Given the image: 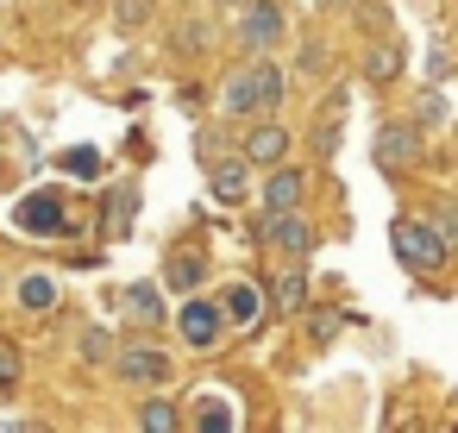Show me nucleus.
Wrapping results in <instances>:
<instances>
[{
    "mask_svg": "<svg viewBox=\"0 0 458 433\" xmlns=\"http://www.w3.org/2000/svg\"><path fill=\"white\" fill-rule=\"evenodd\" d=\"M20 301H26L32 314H51V308H57V283H51V276H26V283H20Z\"/></svg>",
    "mask_w": 458,
    "mask_h": 433,
    "instance_id": "obj_15",
    "label": "nucleus"
},
{
    "mask_svg": "<svg viewBox=\"0 0 458 433\" xmlns=\"http://www.w3.org/2000/svg\"><path fill=\"white\" fill-rule=\"evenodd\" d=\"M220 107L226 114H270V107H283V70L276 64H258V70H239L226 89H220Z\"/></svg>",
    "mask_w": 458,
    "mask_h": 433,
    "instance_id": "obj_1",
    "label": "nucleus"
},
{
    "mask_svg": "<svg viewBox=\"0 0 458 433\" xmlns=\"http://www.w3.org/2000/svg\"><path fill=\"white\" fill-rule=\"evenodd\" d=\"M76 7H101V0H76Z\"/></svg>",
    "mask_w": 458,
    "mask_h": 433,
    "instance_id": "obj_26",
    "label": "nucleus"
},
{
    "mask_svg": "<svg viewBox=\"0 0 458 433\" xmlns=\"http://www.w3.org/2000/svg\"><path fill=\"white\" fill-rule=\"evenodd\" d=\"M370 151H377V164H383V170H408V164H420V126H402V120H395V126H383V132H377V145H370Z\"/></svg>",
    "mask_w": 458,
    "mask_h": 433,
    "instance_id": "obj_4",
    "label": "nucleus"
},
{
    "mask_svg": "<svg viewBox=\"0 0 458 433\" xmlns=\"http://www.w3.org/2000/svg\"><path fill=\"white\" fill-rule=\"evenodd\" d=\"M239 38H245L251 51H270V45L283 38V7H276V0H251L245 20H239Z\"/></svg>",
    "mask_w": 458,
    "mask_h": 433,
    "instance_id": "obj_6",
    "label": "nucleus"
},
{
    "mask_svg": "<svg viewBox=\"0 0 458 433\" xmlns=\"http://www.w3.org/2000/svg\"><path fill=\"white\" fill-rule=\"evenodd\" d=\"M264 239L276 245V251H289V258H301V251H314V226L295 214V208H283V214H270L264 220Z\"/></svg>",
    "mask_w": 458,
    "mask_h": 433,
    "instance_id": "obj_7",
    "label": "nucleus"
},
{
    "mask_svg": "<svg viewBox=\"0 0 458 433\" xmlns=\"http://www.w3.org/2000/svg\"><path fill=\"white\" fill-rule=\"evenodd\" d=\"M139 427H145V433H176V402L151 395V402L139 408Z\"/></svg>",
    "mask_w": 458,
    "mask_h": 433,
    "instance_id": "obj_16",
    "label": "nucleus"
},
{
    "mask_svg": "<svg viewBox=\"0 0 458 433\" xmlns=\"http://www.w3.org/2000/svg\"><path fill=\"white\" fill-rule=\"evenodd\" d=\"M82 358H89V364H107V358H114V333H107V327H89V333H82Z\"/></svg>",
    "mask_w": 458,
    "mask_h": 433,
    "instance_id": "obj_20",
    "label": "nucleus"
},
{
    "mask_svg": "<svg viewBox=\"0 0 458 433\" xmlns=\"http://www.w3.org/2000/svg\"><path fill=\"white\" fill-rule=\"evenodd\" d=\"M427 226L439 233L445 251H458V208H452V201H433V220H427Z\"/></svg>",
    "mask_w": 458,
    "mask_h": 433,
    "instance_id": "obj_19",
    "label": "nucleus"
},
{
    "mask_svg": "<svg viewBox=\"0 0 458 433\" xmlns=\"http://www.w3.org/2000/svg\"><path fill=\"white\" fill-rule=\"evenodd\" d=\"M220 320H226V308H220V301H201V295H189L182 314H176V327H182L189 345H214V339H220Z\"/></svg>",
    "mask_w": 458,
    "mask_h": 433,
    "instance_id": "obj_5",
    "label": "nucleus"
},
{
    "mask_svg": "<svg viewBox=\"0 0 458 433\" xmlns=\"http://www.w3.org/2000/svg\"><path fill=\"white\" fill-rule=\"evenodd\" d=\"M13 383H20V352L0 339V389H13Z\"/></svg>",
    "mask_w": 458,
    "mask_h": 433,
    "instance_id": "obj_24",
    "label": "nucleus"
},
{
    "mask_svg": "<svg viewBox=\"0 0 458 433\" xmlns=\"http://www.w3.org/2000/svg\"><path fill=\"white\" fill-rule=\"evenodd\" d=\"M126 308H132L139 320H164V295H157L151 283H139V289H126Z\"/></svg>",
    "mask_w": 458,
    "mask_h": 433,
    "instance_id": "obj_18",
    "label": "nucleus"
},
{
    "mask_svg": "<svg viewBox=\"0 0 458 433\" xmlns=\"http://www.w3.org/2000/svg\"><path fill=\"white\" fill-rule=\"evenodd\" d=\"M201 427H208V433H233V414H226V402H201Z\"/></svg>",
    "mask_w": 458,
    "mask_h": 433,
    "instance_id": "obj_22",
    "label": "nucleus"
},
{
    "mask_svg": "<svg viewBox=\"0 0 458 433\" xmlns=\"http://www.w3.org/2000/svg\"><path fill=\"white\" fill-rule=\"evenodd\" d=\"M57 164H64L70 176H101V151H95V145H70Z\"/></svg>",
    "mask_w": 458,
    "mask_h": 433,
    "instance_id": "obj_17",
    "label": "nucleus"
},
{
    "mask_svg": "<svg viewBox=\"0 0 458 433\" xmlns=\"http://www.w3.org/2000/svg\"><path fill=\"white\" fill-rule=\"evenodd\" d=\"M13 226L20 233H70V201L57 189H38V195H26L13 208Z\"/></svg>",
    "mask_w": 458,
    "mask_h": 433,
    "instance_id": "obj_3",
    "label": "nucleus"
},
{
    "mask_svg": "<svg viewBox=\"0 0 458 433\" xmlns=\"http://www.w3.org/2000/svg\"><path fill=\"white\" fill-rule=\"evenodd\" d=\"M364 76H370V82H389V76H402V45H370V57H364Z\"/></svg>",
    "mask_w": 458,
    "mask_h": 433,
    "instance_id": "obj_14",
    "label": "nucleus"
},
{
    "mask_svg": "<svg viewBox=\"0 0 458 433\" xmlns=\"http://www.w3.org/2000/svg\"><path fill=\"white\" fill-rule=\"evenodd\" d=\"M220 308H226V320H233V327H245V333H251V327L264 320V308H270V295H264L258 283H233Z\"/></svg>",
    "mask_w": 458,
    "mask_h": 433,
    "instance_id": "obj_8",
    "label": "nucleus"
},
{
    "mask_svg": "<svg viewBox=\"0 0 458 433\" xmlns=\"http://www.w3.org/2000/svg\"><path fill=\"white\" fill-rule=\"evenodd\" d=\"M283 157H289V132H283V126H258V132L245 139V164H270V170H276Z\"/></svg>",
    "mask_w": 458,
    "mask_h": 433,
    "instance_id": "obj_10",
    "label": "nucleus"
},
{
    "mask_svg": "<svg viewBox=\"0 0 458 433\" xmlns=\"http://www.w3.org/2000/svg\"><path fill=\"white\" fill-rule=\"evenodd\" d=\"M433 120H445V107H439V95H427V101H420V126H433Z\"/></svg>",
    "mask_w": 458,
    "mask_h": 433,
    "instance_id": "obj_25",
    "label": "nucleus"
},
{
    "mask_svg": "<svg viewBox=\"0 0 458 433\" xmlns=\"http://www.w3.org/2000/svg\"><path fill=\"white\" fill-rule=\"evenodd\" d=\"M201 270H208L201 258H170V270H164V276H170L176 289H195V283H201Z\"/></svg>",
    "mask_w": 458,
    "mask_h": 433,
    "instance_id": "obj_21",
    "label": "nucleus"
},
{
    "mask_svg": "<svg viewBox=\"0 0 458 433\" xmlns=\"http://www.w3.org/2000/svg\"><path fill=\"white\" fill-rule=\"evenodd\" d=\"M389 251H395L408 270H433V264H445L439 233H433V226H420V220H395V226H389Z\"/></svg>",
    "mask_w": 458,
    "mask_h": 433,
    "instance_id": "obj_2",
    "label": "nucleus"
},
{
    "mask_svg": "<svg viewBox=\"0 0 458 433\" xmlns=\"http://www.w3.org/2000/svg\"><path fill=\"white\" fill-rule=\"evenodd\" d=\"M145 20H151V0H120V32H132Z\"/></svg>",
    "mask_w": 458,
    "mask_h": 433,
    "instance_id": "obj_23",
    "label": "nucleus"
},
{
    "mask_svg": "<svg viewBox=\"0 0 458 433\" xmlns=\"http://www.w3.org/2000/svg\"><path fill=\"white\" fill-rule=\"evenodd\" d=\"M208 183H214L220 201H245V183H251V176H245V157H220Z\"/></svg>",
    "mask_w": 458,
    "mask_h": 433,
    "instance_id": "obj_12",
    "label": "nucleus"
},
{
    "mask_svg": "<svg viewBox=\"0 0 458 433\" xmlns=\"http://www.w3.org/2000/svg\"><path fill=\"white\" fill-rule=\"evenodd\" d=\"M270 301H276L283 314H301V308H308V276H301V270H283V276L270 283Z\"/></svg>",
    "mask_w": 458,
    "mask_h": 433,
    "instance_id": "obj_13",
    "label": "nucleus"
},
{
    "mask_svg": "<svg viewBox=\"0 0 458 433\" xmlns=\"http://www.w3.org/2000/svg\"><path fill=\"white\" fill-rule=\"evenodd\" d=\"M301 189H308V183H301V170H283V164H276V170H270V183H264V214L295 208V201H301Z\"/></svg>",
    "mask_w": 458,
    "mask_h": 433,
    "instance_id": "obj_11",
    "label": "nucleus"
},
{
    "mask_svg": "<svg viewBox=\"0 0 458 433\" xmlns=\"http://www.w3.org/2000/svg\"><path fill=\"white\" fill-rule=\"evenodd\" d=\"M120 377L126 383H164L170 377V358L157 345H132V352H120Z\"/></svg>",
    "mask_w": 458,
    "mask_h": 433,
    "instance_id": "obj_9",
    "label": "nucleus"
}]
</instances>
